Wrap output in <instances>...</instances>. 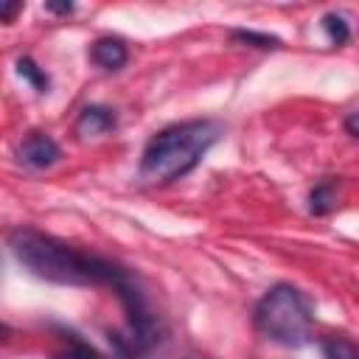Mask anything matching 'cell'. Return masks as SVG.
I'll list each match as a JSON object with an SVG mask.
<instances>
[{
	"label": "cell",
	"mask_w": 359,
	"mask_h": 359,
	"mask_svg": "<svg viewBox=\"0 0 359 359\" xmlns=\"http://www.w3.org/2000/svg\"><path fill=\"white\" fill-rule=\"evenodd\" d=\"M20 11H22V3H3V6H0V17H3V22H11Z\"/></svg>",
	"instance_id": "cell-15"
},
{
	"label": "cell",
	"mask_w": 359,
	"mask_h": 359,
	"mask_svg": "<svg viewBox=\"0 0 359 359\" xmlns=\"http://www.w3.org/2000/svg\"><path fill=\"white\" fill-rule=\"evenodd\" d=\"M115 123H118V118H115V112H112L109 107L90 104V107H84V109L79 112L73 129H76L79 137H95V135H104V132L115 129Z\"/></svg>",
	"instance_id": "cell-5"
},
{
	"label": "cell",
	"mask_w": 359,
	"mask_h": 359,
	"mask_svg": "<svg viewBox=\"0 0 359 359\" xmlns=\"http://www.w3.org/2000/svg\"><path fill=\"white\" fill-rule=\"evenodd\" d=\"M230 39L233 42H241V45H250V48H261V50H275L280 48V39L272 36V34H258V31H247V28H233L230 31Z\"/></svg>",
	"instance_id": "cell-12"
},
{
	"label": "cell",
	"mask_w": 359,
	"mask_h": 359,
	"mask_svg": "<svg viewBox=\"0 0 359 359\" xmlns=\"http://www.w3.org/2000/svg\"><path fill=\"white\" fill-rule=\"evenodd\" d=\"M17 76L25 79L36 93H48V87H50L48 73H45L31 56H20V59H17Z\"/></svg>",
	"instance_id": "cell-10"
},
{
	"label": "cell",
	"mask_w": 359,
	"mask_h": 359,
	"mask_svg": "<svg viewBox=\"0 0 359 359\" xmlns=\"http://www.w3.org/2000/svg\"><path fill=\"white\" fill-rule=\"evenodd\" d=\"M8 250L22 269L59 286H104L112 289L126 314L132 345L146 353L165 339V323L151 309L140 280L118 261L67 244L36 227H14L8 233Z\"/></svg>",
	"instance_id": "cell-1"
},
{
	"label": "cell",
	"mask_w": 359,
	"mask_h": 359,
	"mask_svg": "<svg viewBox=\"0 0 359 359\" xmlns=\"http://www.w3.org/2000/svg\"><path fill=\"white\" fill-rule=\"evenodd\" d=\"M224 126L213 118L180 121L160 129L140 154V180L149 185H168L191 174L202 157L222 140Z\"/></svg>",
	"instance_id": "cell-2"
},
{
	"label": "cell",
	"mask_w": 359,
	"mask_h": 359,
	"mask_svg": "<svg viewBox=\"0 0 359 359\" xmlns=\"http://www.w3.org/2000/svg\"><path fill=\"white\" fill-rule=\"evenodd\" d=\"M342 126H345V132H348L351 137H359V107H356V109H351V112L345 115Z\"/></svg>",
	"instance_id": "cell-14"
},
{
	"label": "cell",
	"mask_w": 359,
	"mask_h": 359,
	"mask_svg": "<svg viewBox=\"0 0 359 359\" xmlns=\"http://www.w3.org/2000/svg\"><path fill=\"white\" fill-rule=\"evenodd\" d=\"M59 339H62V348L53 353V359H107L98 348H93L87 339H81L70 328H59Z\"/></svg>",
	"instance_id": "cell-7"
},
{
	"label": "cell",
	"mask_w": 359,
	"mask_h": 359,
	"mask_svg": "<svg viewBox=\"0 0 359 359\" xmlns=\"http://www.w3.org/2000/svg\"><path fill=\"white\" fill-rule=\"evenodd\" d=\"M320 25H323V31L328 34L331 45H345V42L351 39V25H348V20H345L342 14H337V11L323 14Z\"/></svg>",
	"instance_id": "cell-11"
},
{
	"label": "cell",
	"mask_w": 359,
	"mask_h": 359,
	"mask_svg": "<svg viewBox=\"0 0 359 359\" xmlns=\"http://www.w3.org/2000/svg\"><path fill=\"white\" fill-rule=\"evenodd\" d=\"M17 157H20L22 165L42 171V168H50L53 163H59L62 149H59V143L50 135H45V132H28L20 140V146H17Z\"/></svg>",
	"instance_id": "cell-4"
},
{
	"label": "cell",
	"mask_w": 359,
	"mask_h": 359,
	"mask_svg": "<svg viewBox=\"0 0 359 359\" xmlns=\"http://www.w3.org/2000/svg\"><path fill=\"white\" fill-rule=\"evenodd\" d=\"M109 342L118 359H140V351L132 345V339H123L121 334H109ZM194 359H208V356H194Z\"/></svg>",
	"instance_id": "cell-13"
},
{
	"label": "cell",
	"mask_w": 359,
	"mask_h": 359,
	"mask_svg": "<svg viewBox=\"0 0 359 359\" xmlns=\"http://www.w3.org/2000/svg\"><path fill=\"white\" fill-rule=\"evenodd\" d=\"M255 328L261 337L283 345L300 348L311 339L314 331V311L309 297L292 283H275L252 311Z\"/></svg>",
	"instance_id": "cell-3"
},
{
	"label": "cell",
	"mask_w": 359,
	"mask_h": 359,
	"mask_svg": "<svg viewBox=\"0 0 359 359\" xmlns=\"http://www.w3.org/2000/svg\"><path fill=\"white\" fill-rule=\"evenodd\" d=\"M45 8L50 14H70L73 11V3H45Z\"/></svg>",
	"instance_id": "cell-16"
},
{
	"label": "cell",
	"mask_w": 359,
	"mask_h": 359,
	"mask_svg": "<svg viewBox=\"0 0 359 359\" xmlns=\"http://www.w3.org/2000/svg\"><path fill=\"white\" fill-rule=\"evenodd\" d=\"M337 208V182L323 180L309 191V213L314 216H328Z\"/></svg>",
	"instance_id": "cell-9"
},
{
	"label": "cell",
	"mask_w": 359,
	"mask_h": 359,
	"mask_svg": "<svg viewBox=\"0 0 359 359\" xmlns=\"http://www.w3.org/2000/svg\"><path fill=\"white\" fill-rule=\"evenodd\" d=\"M323 359H359V342L345 334H325L320 339Z\"/></svg>",
	"instance_id": "cell-8"
},
{
	"label": "cell",
	"mask_w": 359,
	"mask_h": 359,
	"mask_svg": "<svg viewBox=\"0 0 359 359\" xmlns=\"http://www.w3.org/2000/svg\"><path fill=\"white\" fill-rule=\"evenodd\" d=\"M90 59L104 70H121L129 62V48L121 36H101L93 42Z\"/></svg>",
	"instance_id": "cell-6"
}]
</instances>
